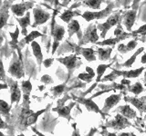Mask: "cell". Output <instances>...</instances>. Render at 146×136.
<instances>
[{"instance_id":"cell-50","label":"cell","mask_w":146,"mask_h":136,"mask_svg":"<svg viewBox=\"0 0 146 136\" xmlns=\"http://www.w3.org/2000/svg\"><path fill=\"white\" fill-rule=\"evenodd\" d=\"M141 63H146V53L143 54V56L141 58Z\"/></svg>"},{"instance_id":"cell-56","label":"cell","mask_w":146,"mask_h":136,"mask_svg":"<svg viewBox=\"0 0 146 136\" xmlns=\"http://www.w3.org/2000/svg\"><path fill=\"white\" fill-rule=\"evenodd\" d=\"M0 136H5V134H4V133H2L1 131H0Z\"/></svg>"},{"instance_id":"cell-34","label":"cell","mask_w":146,"mask_h":136,"mask_svg":"<svg viewBox=\"0 0 146 136\" xmlns=\"http://www.w3.org/2000/svg\"><path fill=\"white\" fill-rule=\"evenodd\" d=\"M121 41H122L121 38L115 37V38H110V39H107V40H104V41H102V42H97L96 44H97L98 45H108V46L113 47L114 45H115L116 44H118V43H120Z\"/></svg>"},{"instance_id":"cell-7","label":"cell","mask_w":146,"mask_h":136,"mask_svg":"<svg viewBox=\"0 0 146 136\" xmlns=\"http://www.w3.org/2000/svg\"><path fill=\"white\" fill-rule=\"evenodd\" d=\"M51 35L53 36V45H52V54H53L56 52L57 48L59 45V42L62 40L64 35H65V28L62 26L55 25L54 16H53V22L51 27Z\"/></svg>"},{"instance_id":"cell-32","label":"cell","mask_w":146,"mask_h":136,"mask_svg":"<svg viewBox=\"0 0 146 136\" xmlns=\"http://www.w3.org/2000/svg\"><path fill=\"white\" fill-rule=\"evenodd\" d=\"M21 89H22L23 94H24V97H29V94L32 90V84L30 83V81L29 80L23 81L22 85H21Z\"/></svg>"},{"instance_id":"cell-9","label":"cell","mask_w":146,"mask_h":136,"mask_svg":"<svg viewBox=\"0 0 146 136\" xmlns=\"http://www.w3.org/2000/svg\"><path fill=\"white\" fill-rule=\"evenodd\" d=\"M121 96H122V94L110 95L108 98L105 99L103 108L102 111L105 113V114L108 115V113L111 110V108H113L114 106L117 105V104L120 103V101L121 100Z\"/></svg>"},{"instance_id":"cell-26","label":"cell","mask_w":146,"mask_h":136,"mask_svg":"<svg viewBox=\"0 0 146 136\" xmlns=\"http://www.w3.org/2000/svg\"><path fill=\"white\" fill-rule=\"evenodd\" d=\"M17 22L19 23L20 26L23 28V34H27V27L30 25V13L27 12V15L22 18H17Z\"/></svg>"},{"instance_id":"cell-4","label":"cell","mask_w":146,"mask_h":136,"mask_svg":"<svg viewBox=\"0 0 146 136\" xmlns=\"http://www.w3.org/2000/svg\"><path fill=\"white\" fill-rule=\"evenodd\" d=\"M57 60L67 67V69L68 70V77H70L72 73L76 69H78L82 63L80 62V58L78 57L77 54H70V56H68L57 58Z\"/></svg>"},{"instance_id":"cell-58","label":"cell","mask_w":146,"mask_h":136,"mask_svg":"<svg viewBox=\"0 0 146 136\" xmlns=\"http://www.w3.org/2000/svg\"><path fill=\"white\" fill-rule=\"evenodd\" d=\"M0 4H1V0H0Z\"/></svg>"},{"instance_id":"cell-38","label":"cell","mask_w":146,"mask_h":136,"mask_svg":"<svg viewBox=\"0 0 146 136\" xmlns=\"http://www.w3.org/2000/svg\"><path fill=\"white\" fill-rule=\"evenodd\" d=\"M131 36H136V35H146V25H143V26H141L139 29H137L136 31H133L131 33Z\"/></svg>"},{"instance_id":"cell-36","label":"cell","mask_w":146,"mask_h":136,"mask_svg":"<svg viewBox=\"0 0 146 136\" xmlns=\"http://www.w3.org/2000/svg\"><path fill=\"white\" fill-rule=\"evenodd\" d=\"M66 89V84H59V85H57V86H54V87H52L51 89H50V91L52 92L53 94V96L57 97L58 96V95L62 94V93L64 92V90Z\"/></svg>"},{"instance_id":"cell-14","label":"cell","mask_w":146,"mask_h":136,"mask_svg":"<svg viewBox=\"0 0 146 136\" xmlns=\"http://www.w3.org/2000/svg\"><path fill=\"white\" fill-rule=\"evenodd\" d=\"M75 105H76V103L71 102L68 105H62V106H58L56 108H53L52 111L58 112V116L66 118L68 121H70L72 119V117L70 115V111Z\"/></svg>"},{"instance_id":"cell-51","label":"cell","mask_w":146,"mask_h":136,"mask_svg":"<svg viewBox=\"0 0 146 136\" xmlns=\"http://www.w3.org/2000/svg\"><path fill=\"white\" fill-rule=\"evenodd\" d=\"M97 129H96V128H92V129H91V131H90V133H89V135L88 136H93L94 134H95V133H97Z\"/></svg>"},{"instance_id":"cell-28","label":"cell","mask_w":146,"mask_h":136,"mask_svg":"<svg viewBox=\"0 0 146 136\" xmlns=\"http://www.w3.org/2000/svg\"><path fill=\"white\" fill-rule=\"evenodd\" d=\"M110 66H111V63L110 65H106V63H102V65H99L97 67V78H96V83H99L100 80L102 79V75H104L105 71H106Z\"/></svg>"},{"instance_id":"cell-25","label":"cell","mask_w":146,"mask_h":136,"mask_svg":"<svg viewBox=\"0 0 146 136\" xmlns=\"http://www.w3.org/2000/svg\"><path fill=\"white\" fill-rule=\"evenodd\" d=\"M105 0H83L81 4L84 5V7H90L93 10H98L100 8V5Z\"/></svg>"},{"instance_id":"cell-21","label":"cell","mask_w":146,"mask_h":136,"mask_svg":"<svg viewBox=\"0 0 146 136\" xmlns=\"http://www.w3.org/2000/svg\"><path fill=\"white\" fill-rule=\"evenodd\" d=\"M31 47H32V51H33L34 56L36 59V62H38V66H40L41 63L43 62V54H42V51H41L40 45L38 44V43L33 41V42L31 43Z\"/></svg>"},{"instance_id":"cell-3","label":"cell","mask_w":146,"mask_h":136,"mask_svg":"<svg viewBox=\"0 0 146 136\" xmlns=\"http://www.w3.org/2000/svg\"><path fill=\"white\" fill-rule=\"evenodd\" d=\"M114 3L111 2L110 3L107 7L103 9L102 11H99V12H90V11H86L85 13H83L82 15H80L87 22H90L92 20H99V19H103V18L109 16L111 14L112 9L114 8Z\"/></svg>"},{"instance_id":"cell-52","label":"cell","mask_w":146,"mask_h":136,"mask_svg":"<svg viewBox=\"0 0 146 136\" xmlns=\"http://www.w3.org/2000/svg\"><path fill=\"white\" fill-rule=\"evenodd\" d=\"M140 1H141V0H134V1H133V6H132V7H133L134 10H136V9H137V5H138V3Z\"/></svg>"},{"instance_id":"cell-42","label":"cell","mask_w":146,"mask_h":136,"mask_svg":"<svg viewBox=\"0 0 146 136\" xmlns=\"http://www.w3.org/2000/svg\"><path fill=\"white\" fill-rule=\"evenodd\" d=\"M53 61H54V58H48V59H46V60L43 62L44 66H45L46 68H48L49 66H51Z\"/></svg>"},{"instance_id":"cell-22","label":"cell","mask_w":146,"mask_h":136,"mask_svg":"<svg viewBox=\"0 0 146 136\" xmlns=\"http://www.w3.org/2000/svg\"><path fill=\"white\" fill-rule=\"evenodd\" d=\"M137 44H138V42H137V40H131L130 41L129 43L127 44H120L118 45V51L120 52L121 54H127L129 53L130 51H132L136 46Z\"/></svg>"},{"instance_id":"cell-12","label":"cell","mask_w":146,"mask_h":136,"mask_svg":"<svg viewBox=\"0 0 146 136\" xmlns=\"http://www.w3.org/2000/svg\"><path fill=\"white\" fill-rule=\"evenodd\" d=\"M124 101L127 103H131L132 105H134L139 110L141 114H143V112H146V96L141 97V98L125 96Z\"/></svg>"},{"instance_id":"cell-2","label":"cell","mask_w":146,"mask_h":136,"mask_svg":"<svg viewBox=\"0 0 146 136\" xmlns=\"http://www.w3.org/2000/svg\"><path fill=\"white\" fill-rule=\"evenodd\" d=\"M122 20V16L121 15V12H116L113 15L110 16L108 17V19L106 22H104L103 24H98L97 28L99 30L102 31L100 34V37L104 38L106 36L108 31L111 28L114 26H118L119 24H121V21Z\"/></svg>"},{"instance_id":"cell-48","label":"cell","mask_w":146,"mask_h":136,"mask_svg":"<svg viewBox=\"0 0 146 136\" xmlns=\"http://www.w3.org/2000/svg\"><path fill=\"white\" fill-rule=\"evenodd\" d=\"M32 131H34V133L36 134V136H46V135H44L43 133H41L40 131H38V130H36V128H34V127H32Z\"/></svg>"},{"instance_id":"cell-24","label":"cell","mask_w":146,"mask_h":136,"mask_svg":"<svg viewBox=\"0 0 146 136\" xmlns=\"http://www.w3.org/2000/svg\"><path fill=\"white\" fill-rule=\"evenodd\" d=\"M146 67H141L138 68V69H135V70H131V71H122V74L121 76H123V78H137L139 77L140 75L143 73V71L145 69Z\"/></svg>"},{"instance_id":"cell-43","label":"cell","mask_w":146,"mask_h":136,"mask_svg":"<svg viewBox=\"0 0 146 136\" xmlns=\"http://www.w3.org/2000/svg\"><path fill=\"white\" fill-rule=\"evenodd\" d=\"M102 136H117L116 133H109V131H106V128L103 126V131H102Z\"/></svg>"},{"instance_id":"cell-55","label":"cell","mask_w":146,"mask_h":136,"mask_svg":"<svg viewBox=\"0 0 146 136\" xmlns=\"http://www.w3.org/2000/svg\"><path fill=\"white\" fill-rule=\"evenodd\" d=\"M18 136H25L24 134H20V135H18ZM32 136H36V134H35V135H32Z\"/></svg>"},{"instance_id":"cell-23","label":"cell","mask_w":146,"mask_h":136,"mask_svg":"<svg viewBox=\"0 0 146 136\" xmlns=\"http://www.w3.org/2000/svg\"><path fill=\"white\" fill-rule=\"evenodd\" d=\"M8 5L7 3H6L4 7H2L0 8V29L2 28L3 26H5L7 25V22L8 19Z\"/></svg>"},{"instance_id":"cell-16","label":"cell","mask_w":146,"mask_h":136,"mask_svg":"<svg viewBox=\"0 0 146 136\" xmlns=\"http://www.w3.org/2000/svg\"><path fill=\"white\" fill-rule=\"evenodd\" d=\"M33 7V3L32 2H25L22 4H17L11 7V10L14 13V15L17 16H22L25 14V12L27 9L31 8Z\"/></svg>"},{"instance_id":"cell-49","label":"cell","mask_w":146,"mask_h":136,"mask_svg":"<svg viewBox=\"0 0 146 136\" xmlns=\"http://www.w3.org/2000/svg\"><path fill=\"white\" fill-rule=\"evenodd\" d=\"M118 136H135V134L133 133H122Z\"/></svg>"},{"instance_id":"cell-17","label":"cell","mask_w":146,"mask_h":136,"mask_svg":"<svg viewBox=\"0 0 146 136\" xmlns=\"http://www.w3.org/2000/svg\"><path fill=\"white\" fill-rule=\"evenodd\" d=\"M68 36H70V37H71L73 35L76 34L80 41L82 39V32H81L80 26L79 24V22H78V20H71L70 23H68Z\"/></svg>"},{"instance_id":"cell-30","label":"cell","mask_w":146,"mask_h":136,"mask_svg":"<svg viewBox=\"0 0 146 136\" xmlns=\"http://www.w3.org/2000/svg\"><path fill=\"white\" fill-rule=\"evenodd\" d=\"M40 36H42V35H41L39 32H38V31H32L30 34H29L24 39H23V41H21V43H22V44L32 43L36 37H40Z\"/></svg>"},{"instance_id":"cell-15","label":"cell","mask_w":146,"mask_h":136,"mask_svg":"<svg viewBox=\"0 0 146 136\" xmlns=\"http://www.w3.org/2000/svg\"><path fill=\"white\" fill-rule=\"evenodd\" d=\"M135 19H136V10H134V9L126 12L124 14V16H122V23L126 27V30L128 32H131V28L134 25Z\"/></svg>"},{"instance_id":"cell-37","label":"cell","mask_w":146,"mask_h":136,"mask_svg":"<svg viewBox=\"0 0 146 136\" xmlns=\"http://www.w3.org/2000/svg\"><path fill=\"white\" fill-rule=\"evenodd\" d=\"M78 78L81 81H84L85 83H90L94 77L91 76L90 74H88V73H81V74L78 75Z\"/></svg>"},{"instance_id":"cell-33","label":"cell","mask_w":146,"mask_h":136,"mask_svg":"<svg viewBox=\"0 0 146 136\" xmlns=\"http://www.w3.org/2000/svg\"><path fill=\"white\" fill-rule=\"evenodd\" d=\"M121 74H122V71H118V70L113 69L111 74L106 75L105 77H103V78L100 80V82H107V81H111L112 82L115 79H117L119 76H121Z\"/></svg>"},{"instance_id":"cell-11","label":"cell","mask_w":146,"mask_h":136,"mask_svg":"<svg viewBox=\"0 0 146 136\" xmlns=\"http://www.w3.org/2000/svg\"><path fill=\"white\" fill-rule=\"evenodd\" d=\"M33 14H34V18H35V23L33 25V27H36V26L42 25L44 23L47 22L49 17L50 14L48 12H45L39 7H36L33 9Z\"/></svg>"},{"instance_id":"cell-10","label":"cell","mask_w":146,"mask_h":136,"mask_svg":"<svg viewBox=\"0 0 146 136\" xmlns=\"http://www.w3.org/2000/svg\"><path fill=\"white\" fill-rule=\"evenodd\" d=\"M8 73L17 79H20L24 76V68L21 59H17L11 63L8 68Z\"/></svg>"},{"instance_id":"cell-27","label":"cell","mask_w":146,"mask_h":136,"mask_svg":"<svg viewBox=\"0 0 146 136\" xmlns=\"http://www.w3.org/2000/svg\"><path fill=\"white\" fill-rule=\"evenodd\" d=\"M80 14H78L76 11H72V10H66L63 14H61L60 16H59V18H60L61 20H63L65 23L68 24V23H70L71 19L73 16H79Z\"/></svg>"},{"instance_id":"cell-47","label":"cell","mask_w":146,"mask_h":136,"mask_svg":"<svg viewBox=\"0 0 146 136\" xmlns=\"http://www.w3.org/2000/svg\"><path fill=\"white\" fill-rule=\"evenodd\" d=\"M121 84L123 85H127V87H128V86H130V84H131V81L126 79V78H123L121 82Z\"/></svg>"},{"instance_id":"cell-41","label":"cell","mask_w":146,"mask_h":136,"mask_svg":"<svg viewBox=\"0 0 146 136\" xmlns=\"http://www.w3.org/2000/svg\"><path fill=\"white\" fill-rule=\"evenodd\" d=\"M5 69H4V65H3V62L2 60L0 59V80L5 81Z\"/></svg>"},{"instance_id":"cell-46","label":"cell","mask_w":146,"mask_h":136,"mask_svg":"<svg viewBox=\"0 0 146 136\" xmlns=\"http://www.w3.org/2000/svg\"><path fill=\"white\" fill-rule=\"evenodd\" d=\"M7 127L8 125L2 120V118L0 117V129H5V128H7Z\"/></svg>"},{"instance_id":"cell-1","label":"cell","mask_w":146,"mask_h":136,"mask_svg":"<svg viewBox=\"0 0 146 136\" xmlns=\"http://www.w3.org/2000/svg\"><path fill=\"white\" fill-rule=\"evenodd\" d=\"M48 110V108H45L43 110H39L38 112H33L29 108H23L21 111V114L19 117V120L21 124L23 125L24 128H27L32 124H34L38 120V118L40 114L44 113Z\"/></svg>"},{"instance_id":"cell-6","label":"cell","mask_w":146,"mask_h":136,"mask_svg":"<svg viewBox=\"0 0 146 136\" xmlns=\"http://www.w3.org/2000/svg\"><path fill=\"white\" fill-rule=\"evenodd\" d=\"M130 126H131V124L129 122V120H128L126 117L120 114V113L116 114L114 120L107 122L104 125L105 128H112L116 131L125 129L127 127H130Z\"/></svg>"},{"instance_id":"cell-39","label":"cell","mask_w":146,"mask_h":136,"mask_svg":"<svg viewBox=\"0 0 146 136\" xmlns=\"http://www.w3.org/2000/svg\"><path fill=\"white\" fill-rule=\"evenodd\" d=\"M9 34H10L11 37H12V42H13V43H15V44H17V43L18 34H19V30H18V28L17 27V28H16V31H15V33H12V32H10Z\"/></svg>"},{"instance_id":"cell-20","label":"cell","mask_w":146,"mask_h":136,"mask_svg":"<svg viewBox=\"0 0 146 136\" xmlns=\"http://www.w3.org/2000/svg\"><path fill=\"white\" fill-rule=\"evenodd\" d=\"M112 52V47L109 46L107 48L99 47L96 50V53L98 54V57L100 61H108L111 58V54Z\"/></svg>"},{"instance_id":"cell-31","label":"cell","mask_w":146,"mask_h":136,"mask_svg":"<svg viewBox=\"0 0 146 136\" xmlns=\"http://www.w3.org/2000/svg\"><path fill=\"white\" fill-rule=\"evenodd\" d=\"M128 91H129L130 93H132V94H134L135 95H138L140 94L141 93H143V84H141L140 82H137V83H135L133 85H130V86H128Z\"/></svg>"},{"instance_id":"cell-59","label":"cell","mask_w":146,"mask_h":136,"mask_svg":"<svg viewBox=\"0 0 146 136\" xmlns=\"http://www.w3.org/2000/svg\"><path fill=\"white\" fill-rule=\"evenodd\" d=\"M145 119H146V115H145Z\"/></svg>"},{"instance_id":"cell-53","label":"cell","mask_w":146,"mask_h":136,"mask_svg":"<svg viewBox=\"0 0 146 136\" xmlns=\"http://www.w3.org/2000/svg\"><path fill=\"white\" fill-rule=\"evenodd\" d=\"M7 85L6 84H0V90L1 89H7Z\"/></svg>"},{"instance_id":"cell-40","label":"cell","mask_w":146,"mask_h":136,"mask_svg":"<svg viewBox=\"0 0 146 136\" xmlns=\"http://www.w3.org/2000/svg\"><path fill=\"white\" fill-rule=\"evenodd\" d=\"M41 82L46 84H52L53 83V80L52 78L50 77L49 75H43L42 76V78H41Z\"/></svg>"},{"instance_id":"cell-5","label":"cell","mask_w":146,"mask_h":136,"mask_svg":"<svg viewBox=\"0 0 146 136\" xmlns=\"http://www.w3.org/2000/svg\"><path fill=\"white\" fill-rule=\"evenodd\" d=\"M97 26L95 24H90L84 31L82 39L80 41L79 45L81 46L88 43H97L99 40V35L97 34Z\"/></svg>"},{"instance_id":"cell-8","label":"cell","mask_w":146,"mask_h":136,"mask_svg":"<svg viewBox=\"0 0 146 136\" xmlns=\"http://www.w3.org/2000/svg\"><path fill=\"white\" fill-rule=\"evenodd\" d=\"M74 98L76 99V101L80 103L81 104H83L89 112L100 113V114H102V116L103 118H105V116L107 115V114H105V113L102 110H100V107L98 106V104L96 103L91 98H85L83 96H82V97H74Z\"/></svg>"},{"instance_id":"cell-44","label":"cell","mask_w":146,"mask_h":136,"mask_svg":"<svg viewBox=\"0 0 146 136\" xmlns=\"http://www.w3.org/2000/svg\"><path fill=\"white\" fill-rule=\"evenodd\" d=\"M86 71H87V73H88V74H90L91 76L95 77V72L93 71L92 68H90V66H86Z\"/></svg>"},{"instance_id":"cell-45","label":"cell","mask_w":146,"mask_h":136,"mask_svg":"<svg viewBox=\"0 0 146 136\" xmlns=\"http://www.w3.org/2000/svg\"><path fill=\"white\" fill-rule=\"evenodd\" d=\"M76 125H77L76 124H73V127H74V131H73V133H72V135H71V136H80V131H79V130L77 129Z\"/></svg>"},{"instance_id":"cell-19","label":"cell","mask_w":146,"mask_h":136,"mask_svg":"<svg viewBox=\"0 0 146 136\" xmlns=\"http://www.w3.org/2000/svg\"><path fill=\"white\" fill-rule=\"evenodd\" d=\"M11 92V103H17L21 99V91L18 87L17 82H14L10 86Z\"/></svg>"},{"instance_id":"cell-57","label":"cell","mask_w":146,"mask_h":136,"mask_svg":"<svg viewBox=\"0 0 146 136\" xmlns=\"http://www.w3.org/2000/svg\"><path fill=\"white\" fill-rule=\"evenodd\" d=\"M1 40H2V38H0V45H1Z\"/></svg>"},{"instance_id":"cell-13","label":"cell","mask_w":146,"mask_h":136,"mask_svg":"<svg viewBox=\"0 0 146 136\" xmlns=\"http://www.w3.org/2000/svg\"><path fill=\"white\" fill-rule=\"evenodd\" d=\"M75 54H81L88 62H93L96 61V56L95 54L96 51L93 50V48H84L80 45H77L75 48Z\"/></svg>"},{"instance_id":"cell-29","label":"cell","mask_w":146,"mask_h":136,"mask_svg":"<svg viewBox=\"0 0 146 136\" xmlns=\"http://www.w3.org/2000/svg\"><path fill=\"white\" fill-rule=\"evenodd\" d=\"M143 50H144V48H143V47H141V48H139V49L137 50V51L134 53L133 56H131L130 57L129 60H127V61H126L124 63H122L121 66H123V67H128V68L131 67V65H133L134 62H135V60H136V57L138 56L141 53H143Z\"/></svg>"},{"instance_id":"cell-54","label":"cell","mask_w":146,"mask_h":136,"mask_svg":"<svg viewBox=\"0 0 146 136\" xmlns=\"http://www.w3.org/2000/svg\"><path fill=\"white\" fill-rule=\"evenodd\" d=\"M146 75V74H145ZM143 81H144V85L146 86V76H144V79H143Z\"/></svg>"},{"instance_id":"cell-18","label":"cell","mask_w":146,"mask_h":136,"mask_svg":"<svg viewBox=\"0 0 146 136\" xmlns=\"http://www.w3.org/2000/svg\"><path fill=\"white\" fill-rule=\"evenodd\" d=\"M115 112L120 113V114H121L122 116L126 117L127 119H134V118H136V116H137L136 112L129 105V104L119 106L115 110Z\"/></svg>"},{"instance_id":"cell-35","label":"cell","mask_w":146,"mask_h":136,"mask_svg":"<svg viewBox=\"0 0 146 136\" xmlns=\"http://www.w3.org/2000/svg\"><path fill=\"white\" fill-rule=\"evenodd\" d=\"M10 110H11V105H9L6 101L0 99V113L3 115H7L9 113Z\"/></svg>"}]
</instances>
